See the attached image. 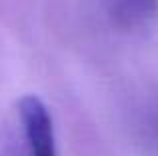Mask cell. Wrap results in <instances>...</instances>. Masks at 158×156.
Returning <instances> with one entry per match:
<instances>
[{
    "mask_svg": "<svg viewBox=\"0 0 158 156\" xmlns=\"http://www.w3.org/2000/svg\"><path fill=\"white\" fill-rule=\"evenodd\" d=\"M18 114L24 130V140L30 156H58L54 140L52 116L46 104L34 94H26L18 100Z\"/></svg>",
    "mask_w": 158,
    "mask_h": 156,
    "instance_id": "cell-1",
    "label": "cell"
},
{
    "mask_svg": "<svg viewBox=\"0 0 158 156\" xmlns=\"http://www.w3.org/2000/svg\"><path fill=\"white\" fill-rule=\"evenodd\" d=\"M106 12L120 30H140L158 14V0H106Z\"/></svg>",
    "mask_w": 158,
    "mask_h": 156,
    "instance_id": "cell-2",
    "label": "cell"
}]
</instances>
